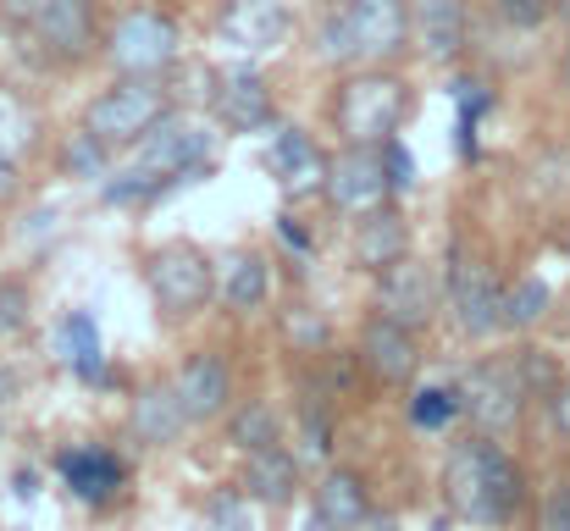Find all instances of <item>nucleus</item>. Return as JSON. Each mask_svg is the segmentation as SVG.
Instances as JSON below:
<instances>
[{
    "label": "nucleus",
    "instance_id": "obj_18",
    "mask_svg": "<svg viewBox=\"0 0 570 531\" xmlns=\"http://www.w3.org/2000/svg\"><path fill=\"white\" fill-rule=\"evenodd\" d=\"M404 255H410V222H404V210H393V205L366 210L361 227H355V266L387 272V266L404 260Z\"/></svg>",
    "mask_w": 570,
    "mask_h": 531
},
{
    "label": "nucleus",
    "instance_id": "obj_32",
    "mask_svg": "<svg viewBox=\"0 0 570 531\" xmlns=\"http://www.w3.org/2000/svg\"><path fill=\"white\" fill-rule=\"evenodd\" d=\"M106 150H111V145H100L89 128L72 134V139H67V173L72 177H106Z\"/></svg>",
    "mask_w": 570,
    "mask_h": 531
},
{
    "label": "nucleus",
    "instance_id": "obj_17",
    "mask_svg": "<svg viewBox=\"0 0 570 531\" xmlns=\"http://www.w3.org/2000/svg\"><path fill=\"white\" fill-rule=\"evenodd\" d=\"M361 360L377 371L382 382H410L415 365H421V344H415V327L404 322H387L377 316L366 333H361Z\"/></svg>",
    "mask_w": 570,
    "mask_h": 531
},
{
    "label": "nucleus",
    "instance_id": "obj_22",
    "mask_svg": "<svg viewBox=\"0 0 570 531\" xmlns=\"http://www.w3.org/2000/svg\"><path fill=\"white\" fill-rule=\"evenodd\" d=\"M216 294H222V305H233V311H261L266 294H272L266 260H261L255 249H233V255L216 266Z\"/></svg>",
    "mask_w": 570,
    "mask_h": 531
},
{
    "label": "nucleus",
    "instance_id": "obj_10",
    "mask_svg": "<svg viewBox=\"0 0 570 531\" xmlns=\"http://www.w3.org/2000/svg\"><path fill=\"white\" fill-rule=\"evenodd\" d=\"M438 299H443V277L415 255H404L387 272H377V316H387V322H404V327L421 333L438 316Z\"/></svg>",
    "mask_w": 570,
    "mask_h": 531
},
{
    "label": "nucleus",
    "instance_id": "obj_27",
    "mask_svg": "<svg viewBox=\"0 0 570 531\" xmlns=\"http://www.w3.org/2000/svg\"><path fill=\"white\" fill-rule=\"evenodd\" d=\"M33 145H39V117H33V106H28L17 89H0V150L28 156Z\"/></svg>",
    "mask_w": 570,
    "mask_h": 531
},
{
    "label": "nucleus",
    "instance_id": "obj_14",
    "mask_svg": "<svg viewBox=\"0 0 570 531\" xmlns=\"http://www.w3.org/2000/svg\"><path fill=\"white\" fill-rule=\"evenodd\" d=\"M327 167H333V161L311 145V134H305V128H294V122H277V128H272L266 173L277 177V188H283L288 199H305V194L327 188Z\"/></svg>",
    "mask_w": 570,
    "mask_h": 531
},
{
    "label": "nucleus",
    "instance_id": "obj_29",
    "mask_svg": "<svg viewBox=\"0 0 570 531\" xmlns=\"http://www.w3.org/2000/svg\"><path fill=\"white\" fill-rule=\"evenodd\" d=\"M454 415H465V399H460V387H421V393L410 399V421H415V426H426V432L449 426Z\"/></svg>",
    "mask_w": 570,
    "mask_h": 531
},
{
    "label": "nucleus",
    "instance_id": "obj_39",
    "mask_svg": "<svg viewBox=\"0 0 570 531\" xmlns=\"http://www.w3.org/2000/svg\"><path fill=\"white\" fill-rule=\"evenodd\" d=\"M17 188H22V177H17V156H11V150H0V205H6V199H17Z\"/></svg>",
    "mask_w": 570,
    "mask_h": 531
},
{
    "label": "nucleus",
    "instance_id": "obj_6",
    "mask_svg": "<svg viewBox=\"0 0 570 531\" xmlns=\"http://www.w3.org/2000/svg\"><path fill=\"white\" fill-rule=\"evenodd\" d=\"M443 294H449V311H454L465 338H493L504 327V283L476 249H454L449 255Z\"/></svg>",
    "mask_w": 570,
    "mask_h": 531
},
{
    "label": "nucleus",
    "instance_id": "obj_20",
    "mask_svg": "<svg viewBox=\"0 0 570 531\" xmlns=\"http://www.w3.org/2000/svg\"><path fill=\"white\" fill-rule=\"evenodd\" d=\"M410 28L432 61H454L465 50V0H415Z\"/></svg>",
    "mask_w": 570,
    "mask_h": 531
},
{
    "label": "nucleus",
    "instance_id": "obj_34",
    "mask_svg": "<svg viewBox=\"0 0 570 531\" xmlns=\"http://www.w3.org/2000/svg\"><path fill=\"white\" fill-rule=\"evenodd\" d=\"M210 531H255L238 493H216V499H210Z\"/></svg>",
    "mask_w": 570,
    "mask_h": 531
},
{
    "label": "nucleus",
    "instance_id": "obj_19",
    "mask_svg": "<svg viewBox=\"0 0 570 531\" xmlns=\"http://www.w3.org/2000/svg\"><path fill=\"white\" fill-rule=\"evenodd\" d=\"M294 493H299V465H294V454H288L283 443L249 449V460H244V499L283 510Z\"/></svg>",
    "mask_w": 570,
    "mask_h": 531
},
{
    "label": "nucleus",
    "instance_id": "obj_13",
    "mask_svg": "<svg viewBox=\"0 0 570 531\" xmlns=\"http://www.w3.org/2000/svg\"><path fill=\"white\" fill-rule=\"evenodd\" d=\"M210 117L227 134H261L272 122V89L255 67H222L210 78Z\"/></svg>",
    "mask_w": 570,
    "mask_h": 531
},
{
    "label": "nucleus",
    "instance_id": "obj_23",
    "mask_svg": "<svg viewBox=\"0 0 570 531\" xmlns=\"http://www.w3.org/2000/svg\"><path fill=\"white\" fill-rule=\"evenodd\" d=\"M128 426H134V437L139 443H150V449H161V443H173L184 426H189V415H184V404H178V387H145L139 399H134V410H128Z\"/></svg>",
    "mask_w": 570,
    "mask_h": 531
},
{
    "label": "nucleus",
    "instance_id": "obj_36",
    "mask_svg": "<svg viewBox=\"0 0 570 531\" xmlns=\"http://www.w3.org/2000/svg\"><path fill=\"white\" fill-rule=\"evenodd\" d=\"M22 322H28V294L17 283H6L0 288V333H17Z\"/></svg>",
    "mask_w": 570,
    "mask_h": 531
},
{
    "label": "nucleus",
    "instance_id": "obj_8",
    "mask_svg": "<svg viewBox=\"0 0 570 531\" xmlns=\"http://www.w3.org/2000/svg\"><path fill=\"white\" fill-rule=\"evenodd\" d=\"M178 45H184V33H178L173 17H161V11H128V17L111 28L106 56H111L117 72L156 78V72H167V67L178 61Z\"/></svg>",
    "mask_w": 570,
    "mask_h": 531
},
{
    "label": "nucleus",
    "instance_id": "obj_3",
    "mask_svg": "<svg viewBox=\"0 0 570 531\" xmlns=\"http://www.w3.org/2000/svg\"><path fill=\"white\" fill-rule=\"evenodd\" d=\"M404 111H410V89H404V78H393L382 67L350 72L333 100V122H338L344 145H387L399 134Z\"/></svg>",
    "mask_w": 570,
    "mask_h": 531
},
{
    "label": "nucleus",
    "instance_id": "obj_12",
    "mask_svg": "<svg viewBox=\"0 0 570 531\" xmlns=\"http://www.w3.org/2000/svg\"><path fill=\"white\" fill-rule=\"evenodd\" d=\"M216 33H222V45H233L244 56H266V50L288 45L294 11H288V0H222Z\"/></svg>",
    "mask_w": 570,
    "mask_h": 531
},
{
    "label": "nucleus",
    "instance_id": "obj_42",
    "mask_svg": "<svg viewBox=\"0 0 570 531\" xmlns=\"http://www.w3.org/2000/svg\"><path fill=\"white\" fill-rule=\"evenodd\" d=\"M560 89H566V95H570V45H566V50H560Z\"/></svg>",
    "mask_w": 570,
    "mask_h": 531
},
{
    "label": "nucleus",
    "instance_id": "obj_24",
    "mask_svg": "<svg viewBox=\"0 0 570 531\" xmlns=\"http://www.w3.org/2000/svg\"><path fill=\"white\" fill-rule=\"evenodd\" d=\"M61 471H67V482H72V493H78V499H111V493L122 488V465H117L106 449L67 454V460H61Z\"/></svg>",
    "mask_w": 570,
    "mask_h": 531
},
{
    "label": "nucleus",
    "instance_id": "obj_21",
    "mask_svg": "<svg viewBox=\"0 0 570 531\" xmlns=\"http://www.w3.org/2000/svg\"><path fill=\"white\" fill-rule=\"evenodd\" d=\"M366 510H372V499H366V482H361V471H327L322 482H316V521L327 531H355L366 521Z\"/></svg>",
    "mask_w": 570,
    "mask_h": 531
},
{
    "label": "nucleus",
    "instance_id": "obj_5",
    "mask_svg": "<svg viewBox=\"0 0 570 531\" xmlns=\"http://www.w3.org/2000/svg\"><path fill=\"white\" fill-rule=\"evenodd\" d=\"M167 111H173V106H167V89H161L156 78L122 72V83H117V89H106V95L89 106L83 128H89L100 145L122 150V145H139V139H145Z\"/></svg>",
    "mask_w": 570,
    "mask_h": 531
},
{
    "label": "nucleus",
    "instance_id": "obj_15",
    "mask_svg": "<svg viewBox=\"0 0 570 531\" xmlns=\"http://www.w3.org/2000/svg\"><path fill=\"white\" fill-rule=\"evenodd\" d=\"M22 33H33V39L45 45V56L78 61V56H89V45H95V11H89V0H45V6L22 22Z\"/></svg>",
    "mask_w": 570,
    "mask_h": 531
},
{
    "label": "nucleus",
    "instance_id": "obj_9",
    "mask_svg": "<svg viewBox=\"0 0 570 531\" xmlns=\"http://www.w3.org/2000/svg\"><path fill=\"white\" fill-rule=\"evenodd\" d=\"M460 399H465V421L482 432V437H504L521 426L527 415V387L515 376V360L510 365H476L465 382H460Z\"/></svg>",
    "mask_w": 570,
    "mask_h": 531
},
{
    "label": "nucleus",
    "instance_id": "obj_35",
    "mask_svg": "<svg viewBox=\"0 0 570 531\" xmlns=\"http://www.w3.org/2000/svg\"><path fill=\"white\" fill-rule=\"evenodd\" d=\"M382 161H387V183H393V194H410V188H415V161H410V150H404L399 139H387V145H382Z\"/></svg>",
    "mask_w": 570,
    "mask_h": 531
},
{
    "label": "nucleus",
    "instance_id": "obj_37",
    "mask_svg": "<svg viewBox=\"0 0 570 531\" xmlns=\"http://www.w3.org/2000/svg\"><path fill=\"white\" fill-rule=\"evenodd\" d=\"M543 527L549 531H570V482H560L543 504Z\"/></svg>",
    "mask_w": 570,
    "mask_h": 531
},
{
    "label": "nucleus",
    "instance_id": "obj_26",
    "mask_svg": "<svg viewBox=\"0 0 570 531\" xmlns=\"http://www.w3.org/2000/svg\"><path fill=\"white\" fill-rule=\"evenodd\" d=\"M227 432H233V443H238L244 454H249V449L283 443V421H277L272 404H238V410L227 415Z\"/></svg>",
    "mask_w": 570,
    "mask_h": 531
},
{
    "label": "nucleus",
    "instance_id": "obj_28",
    "mask_svg": "<svg viewBox=\"0 0 570 531\" xmlns=\"http://www.w3.org/2000/svg\"><path fill=\"white\" fill-rule=\"evenodd\" d=\"M283 338H288L294 350L316 354L333 344V322H327L316 305H294V311H283Z\"/></svg>",
    "mask_w": 570,
    "mask_h": 531
},
{
    "label": "nucleus",
    "instance_id": "obj_33",
    "mask_svg": "<svg viewBox=\"0 0 570 531\" xmlns=\"http://www.w3.org/2000/svg\"><path fill=\"white\" fill-rule=\"evenodd\" d=\"M493 6H499V17H504L510 28H527V33L554 17V0H493Z\"/></svg>",
    "mask_w": 570,
    "mask_h": 531
},
{
    "label": "nucleus",
    "instance_id": "obj_38",
    "mask_svg": "<svg viewBox=\"0 0 570 531\" xmlns=\"http://www.w3.org/2000/svg\"><path fill=\"white\" fill-rule=\"evenodd\" d=\"M543 404H549V415H554L560 437H570V382H560V387H554V393H549Z\"/></svg>",
    "mask_w": 570,
    "mask_h": 531
},
{
    "label": "nucleus",
    "instance_id": "obj_30",
    "mask_svg": "<svg viewBox=\"0 0 570 531\" xmlns=\"http://www.w3.org/2000/svg\"><path fill=\"white\" fill-rule=\"evenodd\" d=\"M67 350H72V365H78V376H100V333H95V322L89 316H67Z\"/></svg>",
    "mask_w": 570,
    "mask_h": 531
},
{
    "label": "nucleus",
    "instance_id": "obj_31",
    "mask_svg": "<svg viewBox=\"0 0 570 531\" xmlns=\"http://www.w3.org/2000/svg\"><path fill=\"white\" fill-rule=\"evenodd\" d=\"M515 376H521V387H527L532 399H549V393L566 382V376L554 371V360H549L543 350H521V354H515Z\"/></svg>",
    "mask_w": 570,
    "mask_h": 531
},
{
    "label": "nucleus",
    "instance_id": "obj_40",
    "mask_svg": "<svg viewBox=\"0 0 570 531\" xmlns=\"http://www.w3.org/2000/svg\"><path fill=\"white\" fill-rule=\"evenodd\" d=\"M39 6H45V0H0V11H6V22H17V28H22V22H28V17H33Z\"/></svg>",
    "mask_w": 570,
    "mask_h": 531
},
{
    "label": "nucleus",
    "instance_id": "obj_16",
    "mask_svg": "<svg viewBox=\"0 0 570 531\" xmlns=\"http://www.w3.org/2000/svg\"><path fill=\"white\" fill-rule=\"evenodd\" d=\"M173 387H178V404H184L189 426H199V421H216V415L227 410V399H233V371H227L222 354H194L189 365L178 371Z\"/></svg>",
    "mask_w": 570,
    "mask_h": 531
},
{
    "label": "nucleus",
    "instance_id": "obj_11",
    "mask_svg": "<svg viewBox=\"0 0 570 531\" xmlns=\"http://www.w3.org/2000/svg\"><path fill=\"white\" fill-rule=\"evenodd\" d=\"M393 183H387V161H382V145H344L327 167V199L344 210V216H366L387 205Z\"/></svg>",
    "mask_w": 570,
    "mask_h": 531
},
{
    "label": "nucleus",
    "instance_id": "obj_25",
    "mask_svg": "<svg viewBox=\"0 0 570 531\" xmlns=\"http://www.w3.org/2000/svg\"><path fill=\"white\" fill-rule=\"evenodd\" d=\"M549 305H554V288L543 277H515L504 288V327L510 333H532L549 322Z\"/></svg>",
    "mask_w": 570,
    "mask_h": 531
},
{
    "label": "nucleus",
    "instance_id": "obj_43",
    "mask_svg": "<svg viewBox=\"0 0 570 531\" xmlns=\"http://www.w3.org/2000/svg\"><path fill=\"white\" fill-rule=\"evenodd\" d=\"M554 17H560V22L570 28V0H554Z\"/></svg>",
    "mask_w": 570,
    "mask_h": 531
},
{
    "label": "nucleus",
    "instance_id": "obj_2",
    "mask_svg": "<svg viewBox=\"0 0 570 531\" xmlns=\"http://www.w3.org/2000/svg\"><path fill=\"white\" fill-rule=\"evenodd\" d=\"M410 39V11L404 0H344L327 28H322V56L327 61H387Z\"/></svg>",
    "mask_w": 570,
    "mask_h": 531
},
{
    "label": "nucleus",
    "instance_id": "obj_7",
    "mask_svg": "<svg viewBox=\"0 0 570 531\" xmlns=\"http://www.w3.org/2000/svg\"><path fill=\"white\" fill-rule=\"evenodd\" d=\"M145 283H150L156 305L184 322V316H199V311L210 305V294H216V266H210V255L194 249V244H161V249L150 255V266H145Z\"/></svg>",
    "mask_w": 570,
    "mask_h": 531
},
{
    "label": "nucleus",
    "instance_id": "obj_4",
    "mask_svg": "<svg viewBox=\"0 0 570 531\" xmlns=\"http://www.w3.org/2000/svg\"><path fill=\"white\" fill-rule=\"evenodd\" d=\"M205 167V134L184 122V117H161L145 139H139V156L128 167V183H111V199H134V194H156L178 177H189Z\"/></svg>",
    "mask_w": 570,
    "mask_h": 531
},
{
    "label": "nucleus",
    "instance_id": "obj_41",
    "mask_svg": "<svg viewBox=\"0 0 570 531\" xmlns=\"http://www.w3.org/2000/svg\"><path fill=\"white\" fill-rule=\"evenodd\" d=\"M355 531H393V515H372V510H366V521Z\"/></svg>",
    "mask_w": 570,
    "mask_h": 531
},
{
    "label": "nucleus",
    "instance_id": "obj_1",
    "mask_svg": "<svg viewBox=\"0 0 570 531\" xmlns=\"http://www.w3.org/2000/svg\"><path fill=\"white\" fill-rule=\"evenodd\" d=\"M443 499L454 515L476 521V527H510L521 499H527V482H521V465L493 443V437H471L449 454L443 465Z\"/></svg>",
    "mask_w": 570,
    "mask_h": 531
}]
</instances>
